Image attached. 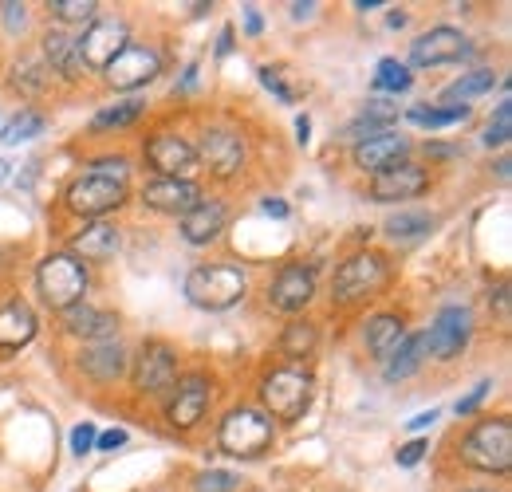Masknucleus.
I'll return each instance as SVG.
<instances>
[{"label":"nucleus","instance_id":"nucleus-9","mask_svg":"<svg viewBox=\"0 0 512 492\" xmlns=\"http://www.w3.org/2000/svg\"><path fill=\"white\" fill-rule=\"evenodd\" d=\"M178 382V359L166 343H146L134 359V390L142 394H170Z\"/></svg>","mask_w":512,"mask_h":492},{"label":"nucleus","instance_id":"nucleus-7","mask_svg":"<svg viewBox=\"0 0 512 492\" xmlns=\"http://www.w3.org/2000/svg\"><path fill=\"white\" fill-rule=\"evenodd\" d=\"M469 335H473V311L449 304V308L438 311V319L430 323V331L422 335V343H426V351L434 359L449 363V359H457L469 347Z\"/></svg>","mask_w":512,"mask_h":492},{"label":"nucleus","instance_id":"nucleus-10","mask_svg":"<svg viewBox=\"0 0 512 492\" xmlns=\"http://www.w3.org/2000/svg\"><path fill=\"white\" fill-rule=\"evenodd\" d=\"M75 48H79V63L107 71L111 60L127 48V24H123V20H95V24H87V32L75 40Z\"/></svg>","mask_w":512,"mask_h":492},{"label":"nucleus","instance_id":"nucleus-31","mask_svg":"<svg viewBox=\"0 0 512 492\" xmlns=\"http://www.w3.org/2000/svg\"><path fill=\"white\" fill-rule=\"evenodd\" d=\"M406 119L414 126H453V123H465L469 119V107H410Z\"/></svg>","mask_w":512,"mask_h":492},{"label":"nucleus","instance_id":"nucleus-25","mask_svg":"<svg viewBox=\"0 0 512 492\" xmlns=\"http://www.w3.org/2000/svg\"><path fill=\"white\" fill-rule=\"evenodd\" d=\"M422 355H426V343H422V335H406L390 355L383 359V374L386 382H402V378H410L414 370L422 367Z\"/></svg>","mask_w":512,"mask_h":492},{"label":"nucleus","instance_id":"nucleus-51","mask_svg":"<svg viewBox=\"0 0 512 492\" xmlns=\"http://www.w3.org/2000/svg\"><path fill=\"white\" fill-rule=\"evenodd\" d=\"M4 178H8V162H0V182H4Z\"/></svg>","mask_w":512,"mask_h":492},{"label":"nucleus","instance_id":"nucleus-40","mask_svg":"<svg viewBox=\"0 0 512 492\" xmlns=\"http://www.w3.org/2000/svg\"><path fill=\"white\" fill-rule=\"evenodd\" d=\"M87 174H95V178H111V182L127 185L130 162L127 158H99V162H91V166H87Z\"/></svg>","mask_w":512,"mask_h":492},{"label":"nucleus","instance_id":"nucleus-46","mask_svg":"<svg viewBox=\"0 0 512 492\" xmlns=\"http://www.w3.org/2000/svg\"><path fill=\"white\" fill-rule=\"evenodd\" d=\"M264 213H268V217H288V205H284L280 197H268V201H264Z\"/></svg>","mask_w":512,"mask_h":492},{"label":"nucleus","instance_id":"nucleus-13","mask_svg":"<svg viewBox=\"0 0 512 492\" xmlns=\"http://www.w3.org/2000/svg\"><path fill=\"white\" fill-rule=\"evenodd\" d=\"M205 406H209V378H205V374H186V378H178L174 390H170L166 418H170L174 430H193V426L201 422Z\"/></svg>","mask_w":512,"mask_h":492},{"label":"nucleus","instance_id":"nucleus-39","mask_svg":"<svg viewBox=\"0 0 512 492\" xmlns=\"http://www.w3.org/2000/svg\"><path fill=\"white\" fill-rule=\"evenodd\" d=\"M260 83H264L280 103H296V99H300V91L284 83V71H280V67H260Z\"/></svg>","mask_w":512,"mask_h":492},{"label":"nucleus","instance_id":"nucleus-18","mask_svg":"<svg viewBox=\"0 0 512 492\" xmlns=\"http://www.w3.org/2000/svg\"><path fill=\"white\" fill-rule=\"evenodd\" d=\"M406 150H410V142H406L402 134L379 130V134H367V138L355 146V166H359V170H371V174H379V170H390V166H398V162L406 158Z\"/></svg>","mask_w":512,"mask_h":492},{"label":"nucleus","instance_id":"nucleus-36","mask_svg":"<svg viewBox=\"0 0 512 492\" xmlns=\"http://www.w3.org/2000/svg\"><path fill=\"white\" fill-rule=\"evenodd\" d=\"M394 119H398V107H394V103H386V99H375V103H367V111L359 115V123L351 126V130H355V134H359V130H367V134H371V130L394 123Z\"/></svg>","mask_w":512,"mask_h":492},{"label":"nucleus","instance_id":"nucleus-14","mask_svg":"<svg viewBox=\"0 0 512 492\" xmlns=\"http://www.w3.org/2000/svg\"><path fill=\"white\" fill-rule=\"evenodd\" d=\"M312 296H316V272H312L308 264H288V268H280L276 280H272V288H268V304L276 311H288V315L308 308Z\"/></svg>","mask_w":512,"mask_h":492},{"label":"nucleus","instance_id":"nucleus-43","mask_svg":"<svg viewBox=\"0 0 512 492\" xmlns=\"http://www.w3.org/2000/svg\"><path fill=\"white\" fill-rule=\"evenodd\" d=\"M422 453H426V441H410V445H402V449H398V465H402V469H410V465H418V461H422Z\"/></svg>","mask_w":512,"mask_h":492},{"label":"nucleus","instance_id":"nucleus-42","mask_svg":"<svg viewBox=\"0 0 512 492\" xmlns=\"http://www.w3.org/2000/svg\"><path fill=\"white\" fill-rule=\"evenodd\" d=\"M489 390H493V382H477V386H473V394L457 402V414H473V410L485 402V394H489Z\"/></svg>","mask_w":512,"mask_h":492},{"label":"nucleus","instance_id":"nucleus-41","mask_svg":"<svg viewBox=\"0 0 512 492\" xmlns=\"http://www.w3.org/2000/svg\"><path fill=\"white\" fill-rule=\"evenodd\" d=\"M95 437H99V433H95L91 422L75 426V430H71V453H75V457H87V453L95 449Z\"/></svg>","mask_w":512,"mask_h":492},{"label":"nucleus","instance_id":"nucleus-38","mask_svg":"<svg viewBox=\"0 0 512 492\" xmlns=\"http://www.w3.org/2000/svg\"><path fill=\"white\" fill-rule=\"evenodd\" d=\"M237 473H225V469H209L193 481V492H237Z\"/></svg>","mask_w":512,"mask_h":492},{"label":"nucleus","instance_id":"nucleus-29","mask_svg":"<svg viewBox=\"0 0 512 492\" xmlns=\"http://www.w3.org/2000/svg\"><path fill=\"white\" fill-rule=\"evenodd\" d=\"M386 237H394V241H418L422 233H430L434 229V217H426V213H410V209H402V213H394V217H386Z\"/></svg>","mask_w":512,"mask_h":492},{"label":"nucleus","instance_id":"nucleus-49","mask_svg":"<svg viewBox=\"0 0 512 492\" xmlns=\"http://www.w3.org/2000/svg\"><path fill=\"white\" fill-rule=\"evenodd\" d=\"M296 134H300V142L308 146V134H312V123H308V115H300V119H296Z\"/></svg>","mask_w":512,"mask_h":492},{"label":"nucleus","instance_id":"nucleus-45","mask_svg":"<svg viewBox=\"0 0 512 492\" xmlns=\"http://www.w3.org/2000/svg\"><path fill=\"white\" fill-rule=\"evenodd\" d=\"M0 12H4V24H8L12 32H16V28H24V4H4Z\"/></svg>","mask_w":512,"mask_h":492},{"label":"nucleus","instance_id":"nucleus-15","mask_svg":"<svg viewBox=\"0 0 512 492\" xmlns=\"http://www.w3.org/2000/svg\"><path fill=\"white\" fill-rule=\"evenodd\" d=\"M426 185H430V174H426L422 166L398 162V166L379 170V174L371 178V197L383 201V205H394V201H410V197L426 193Z\"/></svg>","mask_w":512,"mask_h":492},{"label":"nucleus","instance_id":"nucleus-44","mask_svg":"<svg viewBox=\"0 0 512 492\" xmlns=\"http://www.w3.org/2000/svg\"><path fill=\"white\" fill-rule=\"evenodd\" d=\"M119 445H127V430H107L95 437V449H119Z\"/></svg>","mask_w":512,"mask_h":492},{"label":"nucleus","instance_id":"nucleus-20","mask_svg":"<svg viewBox=\"0 0 512 492\" xmlns=\"http://www.w3.org/2000/svg\"><path fill=\"white\" fill-rule=\"evenodd\" d=\"M225 221H229L225 201H217V197L197 201L190 213L182 217V237H186L190 245H209V241H213V237L225 229Z\"/></svg>","mask_w":512,"mask_h":492},{"label":"nucleus","instance_id":"nucleus-24","mask_svg":"<svg viewBox=\"0 0 512 492\" xmlns=\"http://www.w3.org/2000/svg\"><path fill=\"white\" fill-rule=\"evenodd\" d=\"M115 252H119V229L107 221H91L71 241V256H83V260H111Z\"/></svg>","mask_w":512,"mask_h":492},{"label":"nucleus","instance_id":"nucleus-37","mask_svg":"<svg viewBox=\"0 0 512 492\" xmlns=\"http://www.w3.org/2000/svg\"><path fill=\"white\" fill-rule=\"evenodd\" d=\"M512 138V103L505 99L501 107H497V115H493V123L485 126V146L493 150V146H509Z\"/></svg>","mask_w":512,"mask_h":492},{"label":"nucleus","instance_id":"nucleus-8","mask_svg":"<svg viewBox=\"0 0 512 492\" xmlns=\"http://www.w3.org/2000/svg\"><path fill=\"white\" fill-rule=\"evenodd\" d=\"M123 201H127V185L111 182V178H95V174H83L67 189V209L79 213V217H91V221H99L103 213L119 209Z\"/></svg>","mask_w":512,"mask_h":492},{"label":"nucleus","instance_id":"nucleus-16","mask_svg":"<svg viewBox=\"0 0 512 492\" xmlns=\"http://www.w3.org/2000/svg\"><path fill=\"white\" fill-rule=\"evenodd\" d=\"M465 52L469 48H465V36L457 28H430L410 44V63L414 67H442V63L461 60Z\"/></svg>","mask_w":512,"mask_h":492},{"label":"nucleus","instance_id":"nucleus-3","mask_svg":"<svg viewBox=\"0 0 512 492\" xmlns=\"http://www.w3.org/2000/svg\"><path fill=\"white\" fill-rule=\"evenodd\" d=\"M461 461L481 473H509L512 469V426L505 418L477 422L461 441Z\"/></svg>","mask_w":512,"mask_h":492},{"label":"nucleus","instance_id":"nucleus-22","mask_svg":"<svg viewBox=\"0 0 512 492\" xmlns=\"http://www.w3.org/2000/svg\"><path fill=\"white\" fill-rule=\"evenodd\" d=\"M79 370L99 378V382H115L123 370H127V351L119 339H107V343H91L87 351H79Z\"/></svg>","mask_w":512,"mask_h":492},{"label":"nucleus","instance_id":"nucleus-11","mask_svg":"<svg viewBox=\"0 0 512 492\" xmlns=\"http://www.w3.org/2000/svg\"><path fill=\"white\" fill-rule=\"evenodd\" d=\"M158 71H162V56H158L154 48L127 44V48L111 60V67H107V83H111L115 91H134V87L154 83V79H158Z\"/></svg>","mask_w":512,"mask_h":492},{"label":"nucleus","instance_id":"nucleus-47","mask_svg":"<svg viewBox=\"0 0 512 492\" xmlns=\"http://www.w3.org/2000/svg\"><path fill=\"white\" fill-rule=\"evenodd\" d=\"M434 422H438V410H430V414H418V418H410L406 426H410V430H426V426H434Z\"/></svg>","mask_w":512,"mask_h":492},{"label":"nucleus","instance_id":"nucleus-21","mask_svg":"<svg viewBox=\"0 0 512 492\" xmlns=\"http://www.w3.org/2000/svg\"><path fill=\"white\" fill-rule=\"evenodd\" d=\"M64 327L71 331V335H79V339H91V343H107V339H115V331H119V319H115L111 311L91 308V304H75V308L64 311Z\"/></svg>","mask_w":512,"mask_h":492},{"label":"nucleus","instance_id":"nucleus-35","mask_svg":"<svg viewBox=\"0 0 512 492\" xmlns=\"http://www.w3.org/2000/svg\"><path fill=\"white\" fill-rule=\"evenodd\" d=\"M142 107L146 103H138V99H127V103H115V107H107V111H99L95 115V130H107V126H127V123H134L138 115H142Z\"/></svg>","mask_w":512,"mask_h":492},{"label":"nucleus","instance_id":"nucleus-6","mask_svg":"<svg viewBox=\"0 0 512 492\" xmlns=\"http://www.w3.org/2000/svg\"><path fill=\"white\" fill-rule=\"evenodd\" d=\"M383 280H386V256H379V252H359L347 264H339L331 292H335L339 304H351V300H363L375 288H383Z\"/></svg>","mask_w":512,"mask_h":492},{"label":"nucleus","instance_id":"nucleus-34","mask_svg":"<svg viewBox=\"0 0 512 492\" xmlns=\"http://www.w3.org/2000/svg\"><path fill=\"white\" fill-rule=\"evenodd\" d=\"M99 4L95 0H52V16L60 24H95Z\"/></svg>","mask_w":512,"mask_h":492},{"label":"nucleus","instance_id":"nucleus-30","mask_svg":"<svg viewBox=\"0 0 512 492\" xmlns=\"http://www.w3.org/2000/svg\"><path fill=\"white\" fill-rule=\"evenodd\" d=\"M493 83H497V75L493 71H469V75H461L457 83H449L446 87V103H465V99H477V95H485V91H493Z\"/></svg>","mask_w":512,"mask_h":492},{"label":"nucleus","instance_id":"nucleus-50","mask_svg":"<svg viewBox=\"0 0 512 492\" xmlns=\"http://www.w3.org/2000/svg\"><path fill=\"white\" fill-rule=\"evenodd\" d=\"M316 12V4H292V16L296 20H304V16H312Z\"/></svg>","mask_w":512,"mask_h":492},{"label":"nucleus","instance_id":"nucleus-17","mask_svg":"<svg viewBox=\"0 0 512 492\" xmlns=\"http://www.w3.org/2000/svg\"><path fill=\"white\" fill-rule=\"evenodd\" d=\"M197 162H205L217 178H233L241 170V162H245V142L233 130H205Z\"/></svg>","mask_w":512,"mask_h":492},{"label":"nucleus","instance_id":"nucleus-19","mask_svg":"<svg viewBox=\"0 0 512 492\" xmlns=\"http://www.w3.org/2000/svg\"><path fill=\"white\" fill-rule=\"evenodd\" d=\"M142 201L154 213H170V217H186L193 205L201 201V189L193 182H174V178H158L142 189Z\"/></svg>","mask_w":512,"mask_h":492},{"label":"nucleus","instance_id":"nucleus-32","mask_svg":"<svg viewBox=\"0 0 512 492\" xmlns=\"http://www.w3.org/2000/svg\"><path fill=\"white\" fill-rule=\"evenodd\" d=\"M44 115H36V111H20L12 123L0 130V142L4 146H20V142H28V138H36V134H44Z\"/></svg>","mask_w":512,"mask_h":492},{"label":"nucleus","instance_id":"nucleus-48","mask_svg":"<svg viewBox=\"0 0 512 492\" xmlns=\"http://www.w3.org/2000/svg\"><path fill=\"white\" fill-rule=\"evenodd\" d=\"M245 28H249V36H256V32H260V12H256L253 4L245 8Z\"/></svg>","mask_w":512,"mask_h":492},{"label":"nucleus","instance_id":"nucleus-27","mask_svg":"<svg viewBox=\"0 0 512 492\" xmlns=\"http://www.w3.org/2000/svg\"><path fill=\"white\" fill-rule=\"evenodd\" d=\"M44 56L52 60V67L60 71V75H67V79H75L79 75V48H75V40L67 36V32H60V28H52L48 36H44Z\"/></svg>","mask_w":512,"mask_h":492},{"label":"nucleus","instance_id":"nucleus-1","mask_svg":"<svg viewBox=\"0 0 512 492\" xmlns=\"http://www.w3.org/2000/svg\"><path fill=\"white\" fill-rule=\"evenodd\" d=\"M245 272L237 264H201L186 276V296L201 311H229L245 300Z\"/></svg>","mask_w":512,"mask_h":492},{"label":"nucleus","instance_id":"nucleus-26","mask_svg":"<svg viewBox=\"0 0 512 492\" xmlns=\"http://www.w3.org/2000/svg\"><path fill=\"white\" fill-rule=\"evenodd\" d=\"M402 339H406V323L398 315H375L367 323V347H371L375 359H386Z\"/></svg>","mask_w":512,"mask_h":492},{"label":"nucleus","instance_id":"nucleus-33","mask_svg":"<svg viewBox=\"0 0 512 492\" xmlns=\"http://www.w3.org/2000/svg\"><path fill=\"white\" fill-rule=\"evenodd\" d=\"M406 87H410V67L398 60H379V67H375V91L398 95V91H406Z\"/></svg>","mask_w":512,"mask_h":492},{"label":"nucleus","instance_id":"nucleus-12","mask_svg":"<svg viewBox=\"0 0 512 492\" xmlns=\"http://www.w3.org/2000/svg\"><path fill=\"white\" fill-rule=\"evenodd\" d=\"M146 158H150V166L162 174V178H174V182H190L193 174H197V150H193L186 138H178V134H158V138H150L146 142Z\"/></svg>","mask_w":512,"mask_h":492},{"label":"nucleus","instance_id":"nucleus-23","mask_svg":"<svg viewBox=\"0 0 512 492\" xmlns=\"http://www.w3.org/2000/svg\"><path fill=\"white\" fill-rule=\"evenodd\" d=\"M36 339V311L24 300H12L0 308V351H20Z\"/></svg>","mask_w":512,"mask_h":492},{"label":"nucleus","instance_id":"nucleus-4","mask_svg":"<svg viewBox=\"0 0 512 492\" xmlns=\"http://www.w3.org/2000/svg\"><path fill=\"white\" fill-rule=\"evenodd\" d=\"M260 398H264V406H268V418L296 422V418H304L308 406H312V374L300 367L272 370V374L260 382Z\"/></svg>","mask_w":512,"mask_h":492},{"label":"nucleus","instance_id":"nucleus-5","mask_svg":"<svg viewBox=\"0 0 512 492\" xmlns=\"http://www.w3.org/2000/svg\"><path fill=\"white\" fill-rule=\"evenodd\" d=\"M217 441H221V449H225L229 457H241V461L260 457V453L272 445V418L260 414V410L241 406V410H233V414L221 422Z\"/></svg>","mask_w":512,"mask_h":492},{"label":"nucleus","instance_id":"nucleus-28","mask_svg":"<svg viewBox=\"0 0 512 492\" xmlns=\"http://www.w3.org/2000/svg\"><path fill=\"white\" fill-rule=\"evenodd\" d=\"M316 343H320V335H316V327L304 319H296V323H288L284 327V335H280V351L288 355V359H308L312 351H316Z\"/></svg>","mask_w":512,"mask_h":492},{"label":"nucleus","instance_id":"nucleus-2","mask_svg":"<svg viewBox=\"0 0 512 492\" xmlns=\"http://www.w3.org/2000/svg\"><path fill=\"white\" fill-rule=\"evenodd\" d=\"M36 288L44 296V304L56 311H67L83 304L87 296V268L79 264V256L71 252H52L40 268H36Z\"/></svg>","mask_w":512,"mask_h":492}]
</instances>
